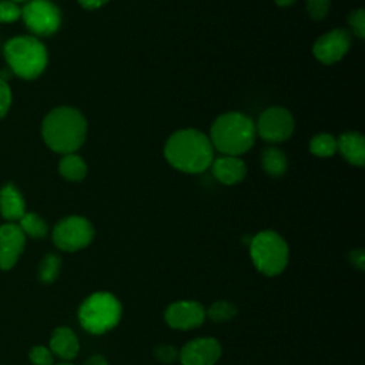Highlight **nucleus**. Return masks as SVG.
Returning <instances> with one entry per match:
<instances>
[{
    "instance_id": "nucleus-34",
    "label": "nucleus",
    "mask_w": 365,
    "mask_h": 365,
    "mask_svg": "<svg viewBox=\"0 0 365 365\" xmlns=\"http://www.w3.org/2000/svg\"><path fill=\"white\" fill-rule=\"evenodd\" d=\"M11 1H14V3H27L29 0H11Z\"/></svg>"
},
{
    "instance_id": "nucleus-11",
    "label": "nucleus",
    "mask_w": 365,
    "mask_h": 365,
    "mask_svg": "<svg viewBox=\"0 0 365 365\" xmlns=\"http://www.w3.org/2000/svg\"><path fill=\"white\" fill-rule=\"evenodd\" d=\"M164 319L174 329H192L202 325L205 309L197 301H177L168 305Z\"/></svg>"
},
{
    "instance_id": "nucleus-27",
    "label": "nucleus",
    "mask_w": 365,
    "mask_h": 365,
    "mask_svg": "<svg viewBox=\"0 0 365 365\" xmlns=\"http://www.w3.org/2000/svg\"><path fill=\"white\" fill-rule=\"evenodd\" d=\"M29 356L33 365H53V354L46 346L38 345L31 348Z\"/></svg>"
},
{
    "instance_id": "nucleus-10",
    "label": "nucleus",
    "mask_w": 365,
    "mask_h": 365,
    "mask_svg": "<svg viewBox=\"0 0 365 365\" xmlns=\"http://www.w3.org/2000/svg\"><path fill=\"white\" fill-rule=\"evenodd\" d=\"M351 47V34L345 29L331 30L317 38L312 47L315 58L322 64H334L339 61Z\"/></svg>"
},
{
    "instance_id": "nucleus-14",
    "label": "nucleus",
    "mask_w": 365,
    "mask_h": 365,
    "mask_svg": "<svg viewBox=\"0 0 365 365\" xmlns=\"http://www.w3.org/2000/svg\"><path fill=\"white\" fill-rule=\"evenodd\" d=\"M214 177L225 184L232 185L240 181H242L247 175V167L245 163L237 157V155H221L212 160L211 165Z\"/></svg>"
},
{
    "instance_id": "nucleus-4",
    "label": "nucleus",
    "mask_w": 365,
    "mask_h": 365,
    "mask_svg": "<svg viewBox=\"0 0 365 365\" xmlns=\"http://www.w3.org/2000/svg\"><path fill=\"white\" fill-rule=\"evenodd\" d=\"M4 57L13 74L24 80L37 78L48 61L46 46L33 36L10 38L4 44Z\"/></svg>"
},
{
    "instance_id": "nucleus-22",
    "label": "nucleus",
    "mask_w": 365,
    "mask_h": 365,
    "mask_svg": "<svg viewBox=\"0 0 365 365\" xmlns=\"http://www.w3.org/2000/svg\"><path fill=\"white\" fill-rule=\"evenodd\" d=\"M61 259L56 254H47L38 265V279L43 284H51L60 272Z\"/></svg>"
},
{
    "instance_id": "nucleus-3",
    "label": "nucleus",
    "mask_w": 365,
    "mask_h": 365,
    "mask_svg": "<svg viewBox=\"0 0 365 365\" xmlns=\"http://www.w3.org/2000/svg\"><path fill=\"white\" fill-rule=\"evenodd\" d=\"M255 124L252 120L237 111L217 117L210 128V141L224 155H240L248 151L255 141Z\"/></svg>"
},
{
    "instance_id": "nucleus-33",
    "label": "nucleus",
    "mask_w": 365,
    "mask_h": 365,
    "mask_svg": "<svg viewBox=\"0 0 365 365\" xmlns=\"http://www.w3.org/2000/svg\"><path fill=\"white\" fill-rule=\"evenodd\" d=\"M279 7H288V6H291L295 0H274Z\"/></svg>"
},
{
    "instance_id": "nucleus-21",
    "label": "nucleus",
    "mask_w": 365,
    "mask_h": 365,
    "mask_svg": "<svg viewBox=\"0 0 365 365\" xmlns=\"http://www.w3.org/2000/svg\"><path fill=\"white\" fill-rule=\"evenodd\" d=\"M19 221V227L21 228L24 235H29L31 238H44L47 235V224L36 212H24V215Z\"/></svg>"
},
{
    "instance_id": "nucleus-15",
    "label": "nucleus",
    "mask_w": 365,
    "mask_h": 365,
    "mask_svg": "<svg viewBox=\"0 0 365 365\" xmlns=\"http://www.w3.org/2000/svg\"><path fill=\"white\" fill-rule=\"evenodd\" d=\"M338 151L352 165L362 167L365 163V140L356 131L344 133L338 140Z\"/></svg>"
},
{
    "instance_id": "nucleus-26",
    "label": "nucleus",
    "mask_w": 365,
    "mask_h": 365,
    "mask_svg": "<svg viewBox=\"0 0 365 365\" xmlns=\"http://www.w3.org/2000/svg\"><path fill=\"white\" fill-rule=\"evenodd\" d=\"M348 24L356 37H365V13L362 9H356L348 16Z\"/></svg>"
},
{
    "instance_id": "nucleus-19",
    "label": "nucleus",
    "mask_w": 365,
    "mask_h": 365,
    "mask_svg": "<svg viewBox=\"0 0 365 365\" xmlns=\"http://www.w3.org/2000/svg\"><path fill=\"white\" fill-rule=\"evenodd\" d=\"M261 164L264 171L271 177H281L288 168V160L285 154L274 145L267 147L262 151Z\"/></svg>"
},
{
    "instance_id": "nucleus-17",
    "label": "nucleus",
    "mask_w": 365,
    "mask_h": 365,
    "mask_svg": "<svg viewBox=\"0 0 365 365\" xmlns=\"http://www.w3.org/2000/svg\"><path fill=\"white\" fill-rule=\"evenodd\" d=\"M26 212V204L20 191L13 184H6L0 190V214L7 221H19Z\"/></svg>"
},
{
    "instance_id": "nucleus-30",
    "label": "nucleus",
    "mask_w": 365,
    "mask_h": 365,
    "mask_svg": "<svg viewBox=\"0 0 365 365\" xmlns=\"http://www.w3.org/2000/svg\"><path fill=\"white\" fill-rule=\"evenodd\" d=\"M351 258V262L358 267L359 269H364L365 268V257H364V251L362 250H355L351 252L349 255Z\"/></svg>"
},
{
    "instance_id": "nucleus-16",
    "label": "nucleus",
    "mask_w": 365,
    "mask_h": 365,
    "mask_svg": "<svg viewBox=\"0 0 365 365\" xmlns=\"http://www.w3.org/2000/svg\"><path fill=\"white\" fill-rule=\"evenodd\" d=\"M80 349L76 334L67 327H58L53 331L50 338V351L61 359H73L77 356Z\"/></svg>"
},
{
    "instance_id": "nucleus-23",
    "label": "nucleus",
    "mask_w": 365,
    "mask_h": 365,
    "mask_svg": "<svg viewBox=\"0 0 365 365\" xmlns=\"http://www.w3.org/2000/svg\"><path fill=\"white\" fill-rule=\"evenodd\" d=\"M207 315L214 322H227L237 315V307L228 301H217L210 305Z\"/></svg>"
},
{
    "instance_id": "nucleus-25",
    "label": "nucleus",
    "mask_w": 365,
    "mask_h": 365,
    "mask_svg": "<svg viewBox=\"0 0 365 365\" xmlns=\"http://www.w3.org/2000/svg\"><path fill=\"white\" fill-rule=\"evenodd\" d=\"M307 11L314 20H324L329 11L331 0H305Z\"/></svg>"
},
{
    "instance_id": "nucleus-12",
    "label": "nucleus",
    "mask_w": 365,
    "mask_h": 365,
    "mask_svg": "<svg viewBox=\"0 0 365 365\" xmlns=\"http://www.w3.org/2000/svg\"><path fill=\"white\" fill-rule=\"evenodd\" d=\"M221 356V345L215 338H195L178 352L181 365H214Z\"/></svg>"
},
{
    "instance_id": "nucleus-13",
    "label": "nucleus",
    "mask_w": 365,
    "mask_h": 365,
    "mask_svg": "<svg viewBox=\"0 0 365 365\" xmlns=\"http://www.w3.org/2000/svg\"><path fill=\"white\" fill-rule=\"evenodd\" d=\"M24 244L26 235L17 224L9 222L0 227V269H10L17 262Z\"/></svg>"
},
{
    "instance_id": "nucleus-9",
    "label": "nucleus",
    "mask_w": 365,
    "mask_h": 365,
    "mask_svg": "<svg viewBox=\"0 0 365 365\" xmlns=\"http://www.w3.org/2000/svg\"><path fill=\"white\" fill-rule=\"evenodd\" d=\"M255 131L267 143H282L288 140L294 131L292 114L285 107H268L259 114Z\"/></svg>"
},
{
    "instance_id": "nucleus-28",
    "label": "nucleus",
    "mask_w": 365,
    "mask_h": 365,
    "mask_svg": "<svg viewBox=\"0 0 365 365\" xmlns=\"http://www.w3.org/2000/svg\"><path fill=\"white\" fill-rule=\"evenodd\" d=\"M154 356L157 358V361H160L163 364H173L177 361L178 352L171 345H158L154 349Z\"/></svg>"
},
{
    "instance_id": "nucleus-6",
    "label": "nucleus",
    "mask_w": 365,
    "mask_h": 365,
    "mask_svg": "<svg viewBox=\"0 0 365 365\" xmlns=\"http://www.w3.org/2000/svg\"><path fill=\"white\" fill-rule=\"evenodd\" d=\"M250 255L255 268L267 275L281 274L288 264V245L275 231H261L250 241Z\"/></svg>"
},
{
    "instance_id": "nucleus-31",
    "label": "nucleus",
    "mask_w": 365,
    "mask_h": 365,
    "mask_svg": "<svg viewBox=\"0 0 365 365\" xmlns=\"http://www.w3.org/2000/svg\"><path fill=\"white\" fill-rule=\"evenodd\" d=\"M108 0H78L80 6H83L87 10H96L100 9L101 6H104Z\"/></svg>"
},
{
    "instance_id": "nucleus-5",
    "label": "nucleus",
    "mask_w": 365,
    "mask_h": 365,
    "mask_svg": "<svg viewBox=\"0 0 365 365\" xmlns=\"http://www.w3.org/2000/svg\"><path fill=\"white\" fill-rule=\"evenodd\" d=\"M121 318V304L110 292H94L88 295L78 308L81 327L94 335L113 329Z\"/></svg>"
},
{
    "instance_id": "nucleus-1",
    "label": "nucleus",
    "mask_w": 365,
    "mask_h": 365,
    "mask_svg": "<svg viewBox=\"0 0 365 365\" xmlns=\"http://www.w3.org/2000/svg\"><path fill=\"white\" fill-rule=\"evenodd\" d=\"M164 157L175 170L187 174H198L211 165L214 147L202 131L184 128L168 137L164 145Z\"/></svg>"
},
{
    "instance_id": "nucleus-2",
    "label": "nucleus",
    "mask_w": 365,
    "mask_h": 365,
    "mask_svg": "<svg viewBox=\"0 0 365 365\" xmlns=\"http://www.w3.org/2000/svg\"><path fill=\"white\" fill-rule=\"evenodd\" d=\"M41 135L53 151L70 154L83 145L87 135V121L74 107H56L44 117Z\"/></svg>"
},
{
    "instance_id": "nucleus-8",
    "label": "nucleus",
    "mask_w": 365,
    "mask_h": 365,
    "mask_svg": "<svg viewBox=\"0 0 365 365\" xmlns=\"http://www.w3.org/2000/svg\"><path fill=\"white\" fill-rule=\"evenodd\" d=\"M21 19L33 34L41 37L54 34L61 24L60 10L50 0H29L21 9Z\"/></svg>"
},
{
    "instance_id": "nucleus-35",
    "label": "nucleus",
    "mask_w": 365,
    "mask_h": 365,
    "mask_svg": "<svg viewBox=\"0 0 365 365\" xmlns=\"http://www.w3.org/2000/svg\"><path fill=\"white\" fill-rule=\"evenodd\" d=\"M58 365H71V364H58Z\"/></svg>"
},
{
    "instance_id": "nucleus-7",
    "label": "nucleus",
    "mask_w": 365,
    "mask_h": 365,
    "mask_svg": "<svg viewBox=\"0 0 365 365\" xmlns=\"http://www.w3.org/2000/svg\"><path fill=\"white\" fill-rule=\"evenodd\" d=\"M94 238L93 224L78 215L60 220L53 230V242L61 251L74 252L86 248Z\"/></svg>"
},
{
    "instance_id": "nucleus-24",
    "label": "nucleus",
    "mask_w": 365,
    "mask_h": 365,
    "mask_svg": "<svg viewBox=\"0 0 365 365\" xmlns=\"http://www.w3.org/2000/svg\"><path fill=\"white\" fill-rule=\"evenodd\" d=\"M21 17V9L11 0H0V23H13Z\"/></svg>"
},
{
    "instance_id": "nucleus-18",
    "label": "nucleus",
    "mask_w": 365,
    "mask_h": 365,
    "mask_svg": "<svg viewBox=\"0 0 365 365\" xmlns=\"http://www.w3.org/2000/svg\"><path fill=\"white\" fill-rule=\"evenodd\" d=\"M58 173L67 181H81L87 174V165L80 155L70 153L60 160Z\"/></svg>"
},
{
    "instance_id": "nucleus-20",
    "label": "nucleus",
    "mask_w": 365,
    "mask_h": 365,
    "mask_svg": "<svg viewBox=\"0 0 365 365\" xmlns=\"http://www.w3.org/2000/svg\"><path fill=\"white\" fill-rule=\"evenodd\" d=\"M309 151L315 157H321V158L332 157L338 151L336 138L331 134H327V133L317 134L309 141Z\"/></svg>"
},
{
    "instance_id": "nucleus-32",
    "label": "nucleus",
    "mask_w": 365,
    "mask_h": 365,
    "mask_svg": "<svg viewBox=\"0 0 365 365\" xmlns=\"http://www.w3.org/2000/svg\"><path fill=\"white\" fill-rule=\"evenodd\" d=\"M84 365H108V362H107V359L103 356V355H93V356H90L86 362H84Z\"/></svg>"
},
{
    "instance_id": "nucleus-29",
    "label": "nucleus",
    "mask_w": 365,
    "mask_h": 365,
    "mask_svg": "<svg viewBox=\"0 0 365 365\" xmlns=\"http://www.w3.org/2000/svg\"><path fill=\"white\" fill-rule=\"evenodd\" d=\"M10 104H11L10 87L3 78H0V118H3L7 114Z\"/></svg>"
}]
</instances>
